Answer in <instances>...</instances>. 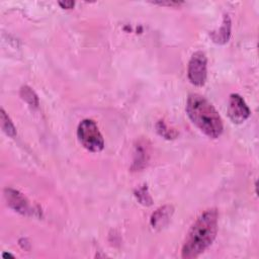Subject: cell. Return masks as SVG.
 I'll return each mask as SVG.
<instances>
[{
	"mask_svg": "<svg viewBox=\"0 0 259 259\" xmlns=\"http://www.w3.org/2000/svg\"><path fill=\"white\" fill-rule=\"evenodd\" d=\"M218 231V211L206 209L188 231L181 250V257L192 259L199 256L213 242Z\"/></svg>",
	"mask_w": 259,
	"mask_h": 259,
	"instance_id": "1",
	"label": "cell"
},
{
	"mask_svg": "<svg viewBox=\"0 0 259 259\" xmlns=\"http://www.w3.org/2000/svg\"><path fill=\"white\" fill-rule=\"evenodd\" d=\"M186 112L190 120L203 134L217 139L223 133V121L215 108L199 94H190L186 103Z\"/></svg>",
	"mask_w": 259,
	"mask_h": 259,
	"instance_id": "2",
	"label": "cell"
},
{
	"mask_svg": "<svg viewBox=\"0 0 259 259\" xmlns=\"http://www.w3.org/2000/svg\"><path fill=\"white\" fill-rule=\"evenodd\" d=\"M77 137L82 146L90 152H100L104 147L102 135L92 119H83L79 123Z\"/></svg>",
	"mask_w": 259,
	"mask_h": 259,
	"instance_id": "3",
	"label": "cell"
},
{
	"mask_svg": "<svg viewBox=\"0 0 259 259\" xmlns=\"http://www.w3.org/2000/svg\"><path fill=\"white\" fill-rule=\"evenodd\" d=\"M188 78L196 86H202L206 80V57L202 52L192 55L188 63Z\"/></svg>",
	"mask_w": 259,
	"mask_h": 259,
	"instance_id": "4",
	"label": "cell"
},
{
	"mask_svg": "<svg viewBox=\"0 0 259 259\" xmlns=\"http://www.w3.org/2000/svg\"><path fill=\"white\" fill-rule=\"evenodd\" d=\"M228 113L233 122L241 123L249 117L250 109L240 95L232 94L229 99Z\"/></svg>",
	"mask_w": 259,
	"mask_h": 259,
	"instance_id": "5",
	"label": "cell"
},
{
	"mask_svg": "<svg viewBox=\"0 0 259 259\" xmlns=\"http://www.w3.org/2000/svg\"><path fill=\"white\" fill-rule=\"evenodd\" d=\"M5 197L8 201V204L14 208L16 211H19L23 214H26L28 212H30V207L28 204V201L26 200V198L19 193L18 191L14 190V189H6L5 190Z\"/></svg>",
	"mask_w": 259,
	"mask_h": 259,
	"instance_id": "6",
	"label": "cell"
},
{
	"mask_svg": "<svg viewBox=\"0 0 259 259\" xmlns=\"http://www.w3.org/2000/svg\"><path fill=\"white\" fill-rule=\"evenodd\" d=\"M172 213V207L170 206H164L162 208H159L152 217V225L153 227H163L165 223L169 220Z\"/></svg>",
	"mask_w": 259,
	"mask_h": 259,
	"instance_id": "7",
	"label": "cell"
},
{
	"mask_svg": "<svg viewBox=\"0 0 259 259\" xmlns=\"http://www.w3.org/2000/svg\"><path fill=\"white\" fill-rule=\"evenodd\" d=\"M0 112H1L0 113V120H1L2 130L9 137H14L16 135V131H15V127H14L12 121L10 120L9 116L6 114V112L4 111L3 108H1Z\"/></svg>",
	"mask_w": 259,
	"mask_h": 259,
	"instance_id": "8",
	"label": "cell"
},
{
	"mask_svg": "<svg viewBox=\"0 0 259 259\" xmlns=\"http://www.w3.org/2000/svg\"><path fill=\"white\" fill-rule=\"evenodd\" d=\"M21 96L22 98L27 101L29 104L37 105V98L36 95L33 93V91L28 87H23L21 89Z\"/></svg>",
	"mask_w": 259,
	"mask_h": 259,
	"instance_id": "9",
	"label": "cell"
},
{
	"mask_svg": "<svg viewBox=\"0 0 259 259\" xmlns=\"http://www.w3.org/2000/svg\"><path fill=\"white\" fill-rule=\"evenodd\" d=\"M59 4H60V6H62L63 8H66V9H71V8H73V6H74V2L73 1H65V2H62V1H60L59 2Z\"/></svg>",
	"mask_w": 259,
	"mask_h": 259,
	"instance_id": "10",
	"label": "cell"
},
{
	"mask_svg": "<svg viewBox=\"0 0 259 259\" xmlns=\"http://www.w3.org/2000/svg\"><path fill=\"white\" fill-rule=\"evenodd\" d=\"M7 257H12V258H14L13 255H11V254H9V253H4V254H3V258H7Z\"/></svg>",
	"mask_w": 259,
	"mask_h": 259,
	"instance_id": "11",
	"label": "cell"
}]
</instances>
